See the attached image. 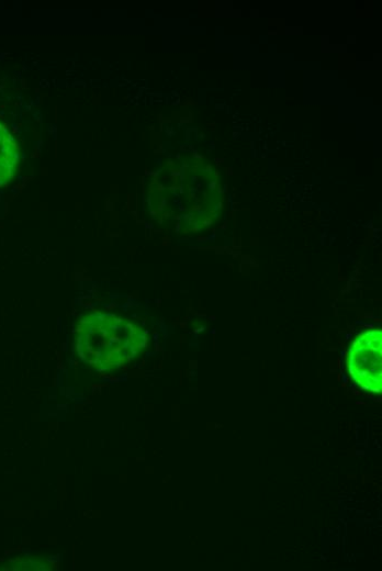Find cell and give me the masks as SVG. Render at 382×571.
<instances>
[{"label": "cell", "mask_w": 382, "mask_h": 571, "mask_svg": "<svg viewBox=\"0 0 382 571\" xmlns=\"http://www.w3.org/2000/svg\"><path fill=\"white\" fill-rule=\"evenodd\" d=\"M77 332L82 357L111 370L134 357L144 340L138 328L114 313L88 314L79 321Z\"/></svg>", "instance_id": "6da1fadb"}, {"label": "cell", "mask_w": 382, "mask_h": 571, "mask_svg": "<svg viewBox=\"0 0 382 571\" xmlns=\"http://www.w3.org/2000/svg\"><path fill=\"white\" fill-rule=\"evenodd\" d=\"M352 380L363 390L380 393L382 389V332L380 328L360 333L348 351Z\"/></svg>", "instance_id": "7a4b0ae2"}, {"label": "cell", "mask_w": 382, "mask_h": 571, "mask_svg": "<svg viewBox=\"0 0 382 571\" xmlns=\"http://www.w3.org/2000/svg\"><path fill=\"white\" fill-rule=\"evenodd\" d=\"M19 160V146L0 123V187L14 178Z\"/></svg>", "instance_id": "3957f363"}]
</instances>
